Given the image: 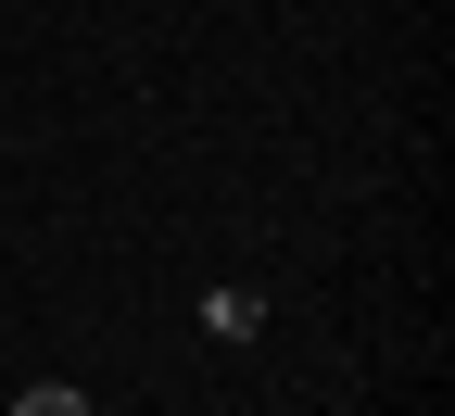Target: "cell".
<instances>
[{
  "instance_id": "obj_1",
  "label": "cell",
  "mask_w": 455,
  "mask_h": 416,
  "mask_svg": "<svg viewBox=\"0 0 455 416\" xmlns=\"http://www.w3.org/2000/svg\"><path fill=\"white\" fill-rule=\"evenodd\" d=\"M190 316H203V341H253L266 328V290H203Z\"/></svg>"
},
{
  "instance_id": "obj_2",
  "label": "cell",
  "mask_w": 455,
  "mask_h": 416,
  "mask_svg": "<svg viewBox=\"0 0 455 416\" xmlns=\"http://www.w3.org/2000/svg\"><path fill=\"white\" fill-rule=\"evenodd\" d=\"M13 416H89V391H76V379H26V404H13Z\"/></svg>"
}]
</instances>
